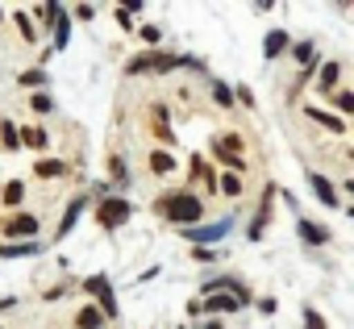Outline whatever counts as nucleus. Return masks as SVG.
Returning a JSON list of instances; mask_svg holds the SVG:
<instances>
[{"label":"nucleus","instance_id":"f257e3e1","mask_svg":"<svg viewBox=\"0 0 354 329\" xmlns=\"http://www.w3.org/2000/svg\"><path fill=\"white\" fill-rule=\"evenodd\" d=\"M154 213H158L162 221H175L180 229H192V225L205 217V200L192 196V192H167V196L154 200Z\"/></svg>","mask_w":354,"mask_h":329},{"label":"nucleus","instance_id":"f03ea898","mask_svg":"<svg viewBox=\"0 0 354 329\" xmlns=\"http://www.w3.org/2000/svg\"><path fill=\"white\" fill-rule=\"evenodd\" d=\"M84 292L96 300V308H100V317L104 321H117V296H113V283H109V275H88L84 279Z\"/></svg>","mask_w":354,"mask_h":329},{"label":"nucleus","instance_id":"7ed1b4c3","mask_svg":"<svg viewBox=\"0 0 354 329\" xmlns=\"http://www.w3.org/2000/svg\"><path fill=\"white\" fill-rule=\"evenodd\" d=\"M213 158L225 162V167L238 176V171L246 167V158H242V138H238V133H221V138H213Z\"/></svg>","mask_w":354,"mask_h":329},{"label":"nucleus","instance_id":"20e7f679","mask_svg":"<svg viewBox=\"0 0 354 329\" xmlns=\"http://www.w3.org/2000/svg\"><path fill=\"white\" fill-rule=\"evenodd\" d=\"M171 67H180V55H162V50H150V55H138V59H129L125 63V71L129 75H146V71H171Z\"/></svg>","mask_w":354,"mask_h":329},{"label":"nucleus","instance_id":"39448f33","mask_svg":"<svg viewBox=\"0 0 354 329\" xmlns=\"http://www.w3.org/2000/svg\"><path fill=\"white\" fill-rule=\"evenodd\" d=\"M129 213H133V209H129V200H125V196H104V200L96 205V221H100L104 229L125 225V221H129Z\"/></svg>","mask_w":354,"mask_h":329},{"label":"nucleus","instance_id":"423d86ee","mask_svg":"<svg viewBox=\"0 0 354 329\" xmlns=\"http://www.w3.org/2000/svg\"><path fill=\"white\" fill-rule=\"evenodd\" d=\"M234 221H238V217H221V221H209V225H192V229H180V234H184L188 242H196V246H209V242H221V238H230Z\"/></svg>","mask_w":354,"mask_h":329},{"label":"nucleus","instance_id":"0eeeda50","mask_svg":"<svg viewBox=\"0 0 354 329\" xmlns=\"http://www.w3.org/2000/svg\"><path fill=\"white\" fill-rule=\"evenodd\" d=\"M34 234H38V217L34 213H13L5 221V238L9 242H34Z\"/></svg>","mask_w":354,"mask_h":329},{"label":"nucleus","instance_id":"6e6552de","mask_svg":"<svg viewBox=\"0 0 354 329\" xmlns=\"http://www.w3.org/2000/svg\"><path fill=\"white\" fill-rule=\"evenodd\" d=\"M271 205H275V184H267L263 188V205H259V213H254V221H250V242H259L263 234H267V221H271Z\"/></svg>","mask_w":354,"mask_h":329},{"label":"nucleus","instance_id":"1a4fd4ad","mask_svg":"<svg viewBox=\"0 0 354 329\" xmlns=\"http://www.w3.org/2000/svg\"><path fill=\"white\" fill-rule=\"evenodd\" d=\"M84 209H88V196H75V200L67 205V213H63V221L55 225V242H59V238H67V234H71V229L80 225V217H84Z\"/></svg>","mask_w":354,"mask_h":329},{"label":"nucleus","instance_id":"9d476101","mask_svg":"<svg viewBox=\"0 0 354 329\" xmlns=\"http://www.w3.org/2000/svg\"><path fill=\"white\" fill-rule=\"evenodd\" d=\"M308 188H313V196H317L325 209H337V188H333L321 171H308Z\"/></svg>","mask_w":354,"mask_h":329},{"label":"nucleus","instance_id":"9b49d317","mask_svg":"<svg viewBox=\"0 0 354 329\" xmlns=\"http://www.w3.org/2000/svg\"><path fill=\"white\" fill-rule=\"evenodd\" d=\"M283 50H292L288 30H271V34L263 38V59H283Z\"/></svg>","mask_w":354,"mask_h":329},{"label":"nucleus","instance_id":"f8f14e48","mask_svg":"<svg viewBox=\"0 0 354 329\" xmlns=\"http://www.w3.org/2000/svg\"><path fill=\"white\" fill-rule=\"evenodd\" d=\"M337 79H342V63H325V67L317 71V92H321V96L337 92Z\"/></svg>","mask_w":354,"mask_h":329},{"label":"nucleus","instance_id":"ddd939ff","mask_svg":"<svg viewBox=\"0 0 354 329\" xmlns=\"http://www.w3.org/2000/svg\"><path fill=\"white\" fill-rule=\"evenodd\" d=\"M242 304L234 300V296H225V292H213V296H205L201 300V312H238Z\"/></svg>","mask_w":354,"mask_h":329},{"label":"nucleus","instance_id":"4468645a","mask_svg":"<svg viewBox=\"0 0 354 329\" xmlns=\"http://www.w3.org/2000/svg\"><path fill=\"white\" fill-rule=\"evenodd\" d=\"M296 229H300V238H304L308 246H325V242H329V229H325V225H317V221H304V217H300V221H296Z\"/></svg>","mask_w":354,"mask_h":329},{"label":"nucleus","instance_id":"2eb2a0df","mask_svg":"<svg viewBox=\"0 0 354 329\" xmlns=\"http://www.w3.org/2000/svg\"><path fill=\"white\" fill-rule=\"evenodd\" d=\"M304 113H308V121H321L329 133H346V121H342L337 113H325V109H313V104H308Z\"/></svg>","mask_w":354,"mask_h":329},{"label":"nucleus","instance_id":"dca6fc26","mask_svg":"<svg viewBox=\"0 0 354 329\" xmlns=\"http://www.w3.org/2000/svg\"><path fill=\"white\" fill-rule=\"evenodd\" d=\"M38 250H42L38 242H5V246H0V258H30Z\"/></svg>","mask_w":354,"mask_h":329},{"label":"nucleus","instance_id":"f3484780","mask_svg":"<svg viewBox=\"0 0 354 329\" xmlns=\"http://www.w3.org/2000/svg\"><path fill=\"white\" fill-rule=\"evenodd\" d=\"M75 325H80V329H100V325H109V321L100 317V308H96V304H84V308L75 312Z\"/></svg>","mask_w":354,"mask_h":329},{"label":"nucleus","instance_id":"a211bd4d","mask_svg":"<svg viewBox=\"0 0 354 329\" xmlns=\"http://www.w3.org/2000/svg\"><path fill=\"white\" fill-rule=\"evenodd\" d=\"M150 171H154V176H171V171H175V158H171L167 150H154V154H150Z\"/></svg>","mask_w":354,"mask_h":329},{"label":"nucleus","instance_id":"6ab92c4d","mask_svg":"<svg viewBox=\"0 0 354 329\" xmlns=\"http://www.w3.org/2000/svg\"><path fill=\"white\" fill-rule=\"evenodd\" d=\"M292 59H296L300 67H313V63H317V42H296V46H292Z\"/></svg>","mask_w":354,"mask_h":329},{"label":"nucleus","instance_id":"aec40b11","mask_svg":"<svg viewBox=\"0 0 354 329\" xmlns=\"http://www.w3.org/2000/svg\"><path fill=\"white\" fill-rule=\"evenodd\" d=\"M17 84H21V88H46V84H50V75H46V67H34V71H21V75H17Z\"/></svg>","mask_w":354,"mask_h":329},{"label":"nucleus","instance_id":"412c9836","mask_svg":"<svg viewBox=\"0 0 354 329\" xmlns=\"http://www.w3.org/2000/svg\"><path fill=\"white\" fill-rule=\"evenodd\" d=\"M154 133L162 138V142H171V117H167V104H154Z\"/></svg>","mask_w":354,"mask_h":329},{"label":"nucleus","instance_id":"4be33fe9","mask_svg":"<svg viewBox=\"0 0 354 329\" xmlns=\"http://www.w3.org/2000/svg\"><path fill=\"white\" fill-rule=\"evenodd\" d=\"M17 142L21 146H34V150H46V133L34 125V129H17Z\"/></svg>","mask_w":354,"mask_h":329},{"label":"nucleus","instance_id":"5701e85b","mask_svg":"<svg viewBox=\"0 0 354 329\" xmlns=\"http://www.w3.org/2000/svg\"><path fill=\"white\" fill-rule=\"evenodd\" d=\"M0 142H5V150H9V154H17V150H21V142H17V125H13V121H0Z\"/></svg>","mask_w":354,"mask_h":329},{"label":"nucleus","instance_id":"b1692460","mask_svg":"<svg viewBox=\"0 0 354 329\" xmlns=\"http://www.w3.org/2000/svg\"><path fill=\"white\" fill-rule=\"evenodd\" d=\"M0 188H5V192H0V200H5V205H21V196H26V184L21 180H9V184H0Z\"/></svg>","mask_w":354,"mask_h":329},{"label":"nucleus","instance_id":"393cba45","mask_svg":"<svg viewBox=\"0 0 354 329\" xmlns=\"http://www.w3.org/2000/svg\"><path fill=\"white\" fill-rule=\"evenodd\" d=\"M34 171H38V176H42V180H50V176H55V180H59V176H63V171H67V167H63V162H59V158H38V167H34Z\"/></svg>","mask_w":354,"mask_h":329},{"label":"nucleus","instance_id":"a878e982","mask_svg":"<svg viewBox=\"0 0 354 329\" xmlns=\"http://www.w3.org/2000/svg\"><path fill=\"white\" fill-rule=\"evenodd\" d=\"M217 192H225V196H242V176H234V171H225V176L217 180Z\"/></svg>","mask_w":354,"mask_h":329},{"label":"nucleus","instance_id":"bb28decb","mask_svg":"<svg viewBox=\"0 0 354 329\" xmlns=\"http://www.w3.org/2000/svg\"><path fill=\"white\" fill-rule=\"evenodd\" d=\"M109 171H113V184L129 188V167H125V158H113V162H109Z\"/></svg>","mask_w":354,"mask_h":329},{"label":"nucleus","instance_id":"cd10ccee","mask_svg":"<svg viewBox=\"0 0 354 329\" xmlns=\"http://www.w3.org/2000/svg\"><path fill=\"white\" fill-rule=\"evenodd\" d=\"M304 329H329V325H325V317H321L313 304H304Z\"/></svg>","mask_w":354,"mask_h":329},{"label":"nucleus","instance_id":"c85d7f7f","mask_svg":"<svg viewBox=\"0 0 354 329\" xmlns=\"http://www.w3.org/2000/svg\"><path fill=\"white\" fill-rule=\"evenodd\" d=\"M213 100H217L221 109H225V104H234V88H230V84H213Z\"/></svg>","mask_w":354,"mask_h":329},{"label":"nucleus","instance_id":"c756f323","mask_svg":"<svg viewBox=\"0 0 354 329\" xmlns=\"http://www.w3.org/2000/svg\"><path fill=\"white\" fill-rule=\"evenodd\" d=\"M30 109H34V113H42V117H46V113H55V100H50V96H46V92H38V96H34V100H30Z\"/></svg>","mask_w":354,"mask_h":329},{"label":"nucleus","instance_id":"7c9ffc66","mask_svg":"<svg viewBox=\"0 0 354 329\" xmlns=\"http://www.w3.org/2000/svg\"><path fill=\"white\" fill-rule=\"evenodd\" d=\"M350 113H354V92H337V117L346 121Z\"/></svg>","mask_w":354,"mask_h":329},{"label":"nucleus","instance_id":"2f4dec72","mask_svg":"<svg viewBox=\"0 0 354 329\" xmlns=\"http://www.w3.org/2000/svg\"><path fill=\"white\" fill-rule=\"evenodd\" d=\"M17 30H21V38H26V42H34V38H38V30H34V21H30L26 13H17Z\"/></svg>","mask_w":354,"mask_h":329},{"label":"nucleus","instance_id":"473e14b6","mask_svg":"<svg viewBox=\"0 0 354 329\" xmlns=\"http://www.w3.org/2000/svg\"><path fill=\"white\" fill-rule=\"evenodd\" d=\"M192 258H196V263H217V258H221V250H213V246H196V250H192Z\"/></svg>","mask_w":354,"mask_h":329},{"label":"nucleus","instance_id":"72a5a7b5","mask_svg":"<svg viewBox=\"0 0 354 329\" xmlns=\"http://www.w3.org/2000/svg\"><path fill=\"white\" fill-rule=\"evenodd\" d=\"M234 100H242V104H254V92H250L246 84H234Z\"/></svg>","mask_w":354,"mask_h":329},{"label":"nucleus","instance_id":"f704fd0d","mask_svg":"<svg viewBox=\"0 0 354 329\" xmlns=\"http://www.w3.org/2000/svg\"><path fill=\"white\" fill-rule=\"evenodd\" d=\"M158 38H162V34H158V26H142V42H150V46H158Z\"/></svg>","mask_w":354,"mask_h":329},{"label":"nucleus","instance_id":"c9c22d12","mask_svg":"<svg viewBox=\"0 0 354 329\" xmlns=\"http://www.w3.org/2000/svg\"><path fill=\"white\" fill-rule=\"evenodd\" d=\"M117 21H121V30H133V13L121 9V5H117Z\"/></svg>","mask_w":354,"mask_h":329},{"label":"nucleus","instance_id":"e433bc0d","mask_svg":"<svg viewBox=\"0 0 354 329\" xmlns=\"http://www.w3.org/2000/svg\"><path fill=\"white\" fill-rule=\"evenodd\" d=\"M75 17H80V21H92V17H96V5H80Z\"/></svg>","mask_w":354,"mask_h":329},{"label":"nucleus","instance_id":"4c0bfd02","mask_svg":"<svg viewBox=\"0 0 354 329\" xmlns=\"http://www.w3.org/2000/svg\"><path fill=\"white\" fill-rule=\"evenodd\" d=\"M205 329H225V325L221 321H205Z\"/></svg>","mask_w":354,"mask_h":329},{"label":"nucleus","instance_id":"58836bf2","mask_svg":"<svg viewBox=\"0 0 354 329\" xmlns=\"http://www.w3.org/2000/svg\"><path fill=\"white\" fill-rule=\"evenodd\" d=\"M184 329H188V325H184Z\"/></svg>","mask_w":354,"mask_h":329}]
</instances>
